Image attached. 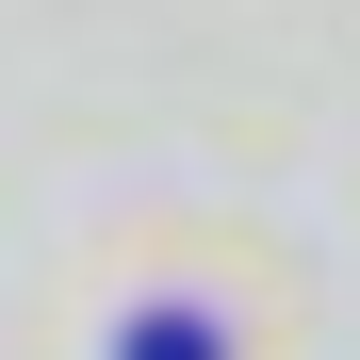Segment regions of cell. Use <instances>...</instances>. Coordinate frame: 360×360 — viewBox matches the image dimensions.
<instances>
[{
	"label": "cell",
	"instance_id": "obj_1",
	"mask_svg": "<svg viewBox=\"0 0 360 360\" xmlns=\"http://www.w3.org/2000/svg\"><path fill=\"white\" fill-rule=\"evenodd\" d=\"M131 360H213V328H197V311H148V344H131Z\"/></svg>",
	"mask_w": 360,
	"mask_h": 360
}]
</instances>
